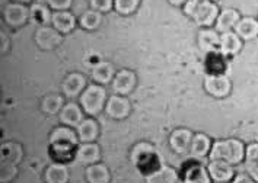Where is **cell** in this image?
I'll return each mask as SVG.
<instances>
[{
    "label": "cell",
    "mask_w": 258,
    "mask_h": 183,
    "mask_svg": "<svg viewBox=\"0 0 258 183\" xmlns=\"http://www.w3.org/2000/svg\"><path fill=\"white\" fill-rule=\"evenodd\" d=\"M182 8L184 13L200 28H212L220 13L216 2L212 0H187Z\"/></svg>",
    "instance_id": "1"
},
{
    "label": "cell",
    "mask_w": 258,
    "mask_h": 183,
    "mask_svg": "<svg viewBox=\"0 0 258 183\" xmlns=\"http://www.w3.org/2000/svg\"><path fill=\"white\" fill-rule=\"evenodd\" d=\"M245 144L236 138H228V140H219L212 145V150L209 153L210 160H223L233 166L242 163L245 158Z\"/></svg>",
    "instance_id": "2"
},
{
    "label": "cell",
    "mask_w": 258,
    "mask_h": 183,
    "mask_svg": "<svg viewBox=\"0 0 258 183\" xmlns=\"http://www.w3.org/2000/svg\"><path fill=\"white\" fill-rule=\"evenodd\" d=\"M107 101L108 98H107L105 87L98 83H92L86 86V89L82 92V95L79 96V104L82 109L89 117H95L99 112H102L105 109Z\"/></svg>",
    "instance_id": "3"
},
{
    "label": "cell",
    "mask_w": 258,
    "mask_h": 183,
    "mask_svg": "<svg viewBox=\"0 0 258 183\" xmlns=\"http://www.w3.org/2000/svg\"><path fill=\"white\" fill-rule=\"evenodd\" d=\"M3 19H5L6 25L16 29V28L25 25L31 19V11L27 5L11 2L3 9Z\"/></svg>",
    "instance_id": "4"
},
{
    "label": "cell",
    "mask_w": 258,
    "mask_h": 183,
    "mask_svg": "<svg viewBox=\"0 0 258 183\" xmlns=\"http://www.w3.org/2000/svg\"><path fill=\"white\" fill-rule=\"evenodd\" d=\"M34 41L41 50L53 51L61 44L63 34H60L54 26H38L37 31H35V35H34Z\"/></svg>",
    "instance_id": "5"
},
{
    "label": "cell",
    "mask_w": 258,
    "mask_h": 183,
    "mask_svg": "<svg viewBox=\"0 0 258 183\" xmlns=\"http://www.w3.org/2000/svg\"><path fill=\"white\" fill-rule=\"evenodd\" d=\"M204 89L213 98H226L232 90V83L225 74H207L204 78Z\"/></svg>",
    "instance_id": "6"
},
{
    "label": "cell",
    "mask_w": 258,
    "mask_h": 183,
    "mask_svg": "<svg viewBox=\"0 0 258 183\" xmlns=\"http://www.w3.org/2000/svg\"><path fill=\"white\" fill-rule=\"evenodd\" d=\"M136 83L137 77L136 74H135V71L122 68V70H118L115 73V76H114L112 81H111V86H112L114 95L127 96V95H130L132 92L135 90Z\"/></svg>",
    "instance_id": "7"
},
{
    "label": "cell",
    "mask_w": 258,
    "mask_h": 183,
    "mask_svg": "<svg viewBox=\"0 0 258 183\" xmlns=\"http://www.w3.org/2000/svg\"><path fill=\"white\" fill-rule=\"evenodd\" d=\"M104 111H105V114L109 118L120 121V119H125V118L130 115V112H132V104H130V101L125 96L112 95V96L108 98Z\"/></svg>",
    "instance_id": "8"
},
{
    "label": "cell",
    "mask_w": 258,
    "mask_h": 183,
    "mask_svg": "<svg viewBox=\"0 0 258 183\" xmlns=\"http://www.w3.org/2000/svg\"><path fill=\"white\" fill-rule=\"evenodd\" d=\"M75 161L82 166H91L99 163L101 160V148L96 143H81L75 151Z\"/></svg>",
    "instance_id": "9"
},
{
    "label": "cell",
    "mask_w": 258,
    "mask_h": 183,
    "mask_svg": "<svg viewBox=\"0 0 258 183\" xmlns=\"http://www.w3.org/2000/svg\"><path fill=\"white\" fill-rule=\"evenodd\" d=\"M207 170L210 173L212 180L216 183H231L232 179L235 177L233 164L223 160H210Z\"/></svg>",
    "instance_id": "10"
},
{
    "label": "cell",
    "mask_w": 258,
    "mask_h": 183,
    "mask_svg": "<svg viewBox=\"0 0 258 183\" xmlns=\"http://www.w3.org/2000/svg\"><path fill=\"white\" fill-rule=\"evenodd\" d=\"M79 137L78 132L73 130L72 127L63 125L57 127L51 131L48 137V144L50 145H69V147H78L79 145Z\"/></svg>",
    "instance_id": "11"
},
{
    "label": "cell",
    "mask_w": 258,
    "mask_h": 183,
    "mask_svg": "<svg viewBox=\"0 0 258 183\" xmlns=\"http://www.w3.org/2000/svg\"><path fill=\"white\" fill-rule=\"evenodd\" d=\"M85 89H86V78L81 73H70L63 80V84H61V92L69 99L81 96Z\"/></svg>",
    "instance_id": "12"
},
{
    "label": "cell",
    "mask_w": 258,
    "mask_h": 183,
    "mask_svg": "<svg viewBox=\"0 0 258 183\" xmlns=\"http://www.w3.org/2000/svg\"><path fill=\"white\" fill-rule=\"evenodd\" d=\"M184 183H212V177L207 167L197 161H191L182 171Z\"/></svg>",
    "instance_id": "13"
},
{
    "label": "cell",
    "mask_w": 258,
    "mask_h": 183,
    "mask_svg": "<svg viewBox=\"0 0 258 183\" xmlns=\"http://www.w3.org/2000/svg\"><path fill=\"white\" fill-rule=\"evenodd\" d=\"M242 44H244V41L235 34V31L223 32V34H220L219 52L223 54L225 57H235L242 50Z\"/></svg>",
    "instance_id": "14"
},
{
    "label": "cell",
    "mask_w": 258,
    "mask_h": 183,
    "mask_svg": "<svg viewBox=\"0 0 258 183\" xmlns=\"http://www.w3.org/2000/svg\"><path fill=\"white\" fill-rule=\"evenodd\" d=\"M194 134L187 128H177L172 131V134L169 135V145L171 148L178 153V154H184L190 150L191 141H192Z\"/></svg>",
    "instance_id": "15"
},
{
    "label": "cell",
    "mask_w": 258,
    "mask_h": 183,
    "mask_svg": "<svg viewBox=\"0 0 258 183\" xmlns=\"http://www.w3.org/2000/svg\"><path fill=\"white\" fill-rule=\"evenodd\" d=\"M220 34L215 28H202L199 32V47L206 54L219 51Z\"/></svg>",
    "instance_id": "16"
},
{
    "label": "cell",
    "mask_w": 258,
    "mask_h": 183,
    "mask_svg": "<svg viewBox=\"0 0 258 183\" xmlns=\"http://www.w3.org/2000/svg\"><path fill=\"white\" fill-rule=\"evenodd\" d=\"M155 157H156L155 147L150 143H145V141L137 143L130 151V161L137 167H143L145 163H148Z\"/></svg>",
    "instance_id": "17"
},
{
    "label": "cell",
    "mask_w": 258,
    "mask_h": 183,
    "mask_svg": "<svg viewBox=\"0 0 258 183\" xmlns=\"http://www.w3.org/2000/svg\"><path fill=\"white\" fill-rule=\"evenodd\" d=\"M60 118V122L63 125H68V127H78L82 121L85 119L83 118V109H82L81 105L73 104V102H69L63 106V109L60 111L58 114Z\"/></svg>",
    "instance_id": "18"
},
{
    "label": "cell",
    "mask_w": 258,
    "mask_h": 183,
    "mask_svg": "<svg viewBox=\"0 0 258 183\" xmlns=\"http://www.w3.org/2000/svg\"><path fill=\"white\" fill-rule=\"evenodd\" d=\"M233 31L242 41H252L258 37V19L252 16L241 18Z\"/></svg>",
    "instance_id": "19"
},
{
    "label": "cell",
    "mask_w": 258,
    "mask_h": 183,
    "mask_svg": "<svg viewBox=\"0 0 258 183\" xmlns=\"http://www.w3.org/2000/svg\"><path fill=\"white\" fill-rule=\"evenodd\" d=\"M241 19V15L236 9H223L219 13L218 19H216V24H215V29L218 31L219 34H223V32H229L233 31L236 24L239 22Z\"/></svg>",
    "instance_id": "20"
},
{
    "label": "cell",
    "mask_w": 258,
    "mask_h": 183,
    "mask_svg": "<svg viewBox=\"0 0 258 183\" xmlns=\"http://www.w3.org/2000/svg\"><path fill=\"white\" fill-rule=\"evenodd\" d=\"M76 25H78V19L72 12L69 11L53 12L51 26H54L60 34H70L76 28Z\"/></svg>",
    "instance_id": "21"
},
{
    "label": "cell",
    "mask_w": 258,
    "mask_h": 183,
    "mask_svg": "<svg viewBox=\"0 0 258 183\" xmlns=\"http://www.w3.org/2000/svg\"><path fill=\"white\" fill-rule=\"evenodd\" d=\"M76 132L81 143H95L99 135V124L92 117L85 118L76 127Z\"/></svg>",
    "instance_id": "22"
},
{
    "label": "cell",
    "mask_w": 258,
    "mask_h": 183,
    "mask_svg": "<svg viewBox=\"0 0 258 183\" xmlns=\"http://www.w3.org/2000/svg\"><path fill=\"white\" fill-rule=\"evenodd\" d=\"M212 145L213 143H212L210 137L203 132H199V134H194V137H192L188 153L192 158H203V157L209 156Z\"/></svg>",
    "instance_id": "23"
},
{
    "label": "cell",
    "mask_w": 258,
    "mask_h": 183,
    "mask_svg": "<svg viewBox=\"0 0 258 183\" xmlns=\"http://www.w3.org/2000/svg\"><path fill=\"white\" fill-rule=\"evenodd\" d=\"M179 176L178 171L171 166H159L149 171L146 176V183H177Z\"/></svg>",
    "instance_id": "24"
},
{
    "label": "cell",
    "mask_w": 258,
    "mask_h": 183,
    "mask_svg": "<svg viewBox=\"0 0 258 183\" xmlns=\"http://www.w3.org/2000/svg\"><path fill=\"white\" fill-rule=\"evenodd\" d=\"M91 76H92L94 83L104 86V84H108L112 81V78L115 76V68L108 61H99L98 64L92 67Z\"/></svg>",
    "instance_id": "25"
},
{
    "label": "cell",
    "mask_w": 258,
    "mask_h": 183,
    "mask_svg": "<svg viewBox=\"0 0 258 183\" xmlns=\"http://www.w3.org/2000/svg\"><path fill=\"white\" fill-rule=\"evenodd\" d=\"M45 183H68L69 169L64 163H51L44 171Z\"/></svg>",
    "instance_id": "26"
},
{
    "label": "cell",
    "mask_w": 258,
    "mask_h": 183,
    "mask_svg": "<svg viewBox=\"0 0 258 183\" xmlns=\"http://www.w3.org/2000/svg\"><path fill=\"white\" fill-rule=\"evenodd\" d=\"M85 176H86L88 183H109L111 180V173H109L108 167L102 163L86 166Z\"/></svg>",
    "instance_id": "27"
},
{
    "label": "cell",
    "mask_w": 258,
    "mask_h": 183,
    "mask_svg": "<svg viewBox=\"0 0 258 183\" xmlns=\"http://www.w3.org/2000/svg\"><path fill=\"white\" fill-rule=\"evenodd\" d=\"M245 171L258 182V143H251L245 150Z\"/></svg>",
    "instance_id": "28"
},
{
    "label": "cell",
    "mask_w": 258,
    "mask_h": 183,
    "mask_svg": "<svg viewBox=\"0 0 258 183\" xmlns=\"http://www.w3.org/2000/svg\"><path fill=\"white\" fill-rule=\"evenodd\" d=\"M2 161H9L18 164L22 158H24V148L22 145L14 141L2 144Z\"/></svg>",
    "instance_id": "29"
},
{
    "label": "cell",
    "mask_w": 258,
    "mask_h": 183,
    "mask_svg": "<svg viewBox=\"0 0 258 183\" xmlns=\"http://www.w3.org/2000/svg\"><path fill=\"white\" fill-rule=\"evenodd\" d=\"M64 98L61 95H57V93H51V95H47L42 102H41V111L47 115H57L60 114V111L63 109L64 106Z\"/></svg>",
    "instance_id": "30"
},
{
    "label": "cell",
    "mask_w": 258,
    "mask_h": 183,
    "mask_svg": "<svg viewBox=\"0 0 258 183\" xmlns=\"http://www.w3.org/2000/svg\"><path fill=\"white\" fill-rule=\"evenodd\" d=\"M31 11V19L38 24L40 26H45L48 24H51V16H53V12L50 11L48 6L45 5H41V3H35L29 8Z\"/></svg>",
    "instance_id": "31"
},
{
    "label": "cell",
    "mask_w": 258,
    "mask_h": 183,
    "mask_svg": "<svg viewBox=\"0 0 258 183\" xmlns=\"http://www.w3.org/2000/svg\"><path fill=\"white\" fill-rule=\"evenodd\" d=\"M102 22V13L96 12V11H86L81 15V18L78 19V24L81 25L82 29L86 31H94L96 28H99Z\"/></svg>",
    "instance_id": "32"
},
{
    "label": "cell",
    "mask_w": 258,
    "mask_h": 183,
    "mask_svg": "<svg viewBox=\"0 0 258 183\" xmlns=\"http://www.w3.org/2000/svg\"><path fill=\"white\" fill-rule=\"evenodd\" d=\"M140 5V0H114V9L115 12L122 16L132 15L137 11Z\"/></svg>",
    "instance_id": "33"
},
{
    "label": "cell",
    "mask_w": 258,
    "mask_h": 183,
    "mask_svg": "<svg viewBox=\"0 0 258 183\" xmlns=\"http://www.w3.org/2000/svg\"><path fill=\"white\" fill-rule=\"evenodd\" d=\"M18 176V167L14 163L2 161V170H0V182L11 183Z\"/></svg>",
    "instance_id": "34"
},
{
    "label": "cell",
    "mask_w": 258,
    "mask_h": 183,
    "mask_svg": "<svg viewBox=\"0 0 258 183\" xmlns=\"http://www.w3.org/2000/svg\"><path fill=\"white\" fill-rule=\"evenodd\" d=\"M91 9L99 13L109 12L114 8V0H89Z\"/></svg>",
    "instance_id": "35"
},
{
    "label": "cell",
    "mask_w": 258,
    "mask_h": 183,
    "mask_svg": "<svg viewBox=\"0 0 258 183\" xmlns=\"http://www.w3.org/2000/svg\"><path fill=\"white\" fill-rule=\"evenodd\" d=\"M73 0H47V6L53 12H60V11H69L72 8Z\"/></svg>",
    "instance_id": "36"
},
{
    "label": "cell",
    "mask_w": 258,
    "mask_h": 183,
    "mask_svg": "<svg viewBox=\"0 0 258 183\" xmlns=\"http://www.w3.org/2000/svg\"><path fill=\"white\" fill-rule=\"evenodd\" d=\"M231 183H258L257 180H254L248 173H238L235 174V177L232 179Z\"/></svg>",
    "instance_id": "37"
},
{
    "label": "cell",
    "mask_w": 258,
    "mask_h": 183,
    "mask_svg": "<svg viewBox=\"0 0 258 183\" xmlns=\"http://www.w3.org/2000/svg\"><path fill=\"white\" fill-rule=\"evenodd\" d=\"M0 39H2V48H0V51H2V54H6V52L9 51V38L6 35V32H2L0 34Z\"/></svg>",
    "instance_id": "38"
},
{
    "label": "cell",
    "mask_w": 258,
    "mask_h": 183,
    "mask_svg": "<svg viewBox=\"0 0 258 183\" xmlns=\"http://www.w3.org/2000/svg\"><path fill=\"white\" fill-rule=\"evenodd\" d=\"M168 2H169L171 5H174V6H184L187 0H168Z\"/></svg>",
    "instance_id": "39"
},
{
    "label": "cell",
    "mask_w": 258,
    "mask_h": 183,
    "mask_svg": "<svg viewBox=\"0 0 258 183\" xmlns=\"http://www.w3.org/2000/svg\"><path fill=\"white\" fill-rule=\"evenodd\" d=\"M12 2H16V3H22V5H29V3H32V0H12Z\"/></svg>",
    "instance_id": "40"
},
{
    "label": "cell",
    "mask_w": 258,
    "mask_h": 183,
    "mask_svg": "<svg viewBox=\"0 0 258 183\" xmlns=\"http://www.w3.org/2000/svg\"><path fill=\"white\" fill-rule=\"evenodd\" d=\"M212 2H218V0H212Z\"/></svg>",
    "instance_id": "41"
}]
</instances>
